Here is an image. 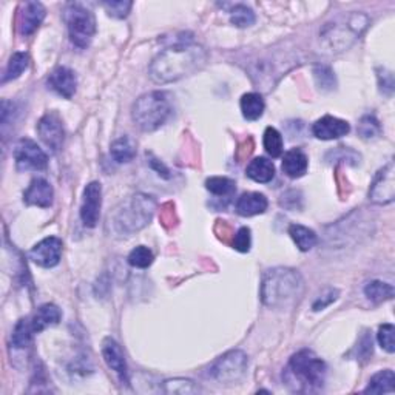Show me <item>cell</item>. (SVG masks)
<instances>
[{
  "mask_svg": "<svg viewBox=\"0 0 395 395\" xmlns=\"http://www.w3.org/2000/svg\"><path fill=\"white\" fill-rule=\"evenodd\" d=\"M172 115V104L166 93L152 91L136 99L131 110L135 124L142 131H155L166 124Z\"/></svg>",
  "mask_w": 395,
  "mask_h": 395,
  "instance_id": "8992f818",
  "label": "cell"
},
{
  "mask_svg": "<svg viewBox=\"0 0 395 395\" xmlns=\"http://www.w3.org/2000/svg\"><path fill=\"white\" fill-rule=\"evenodd\" d=\"M14 159L19 170H43L48 166L45 152L28 137H22L16 144Z\"/></svg>",
  "mask_w": 395,
  "mask_h": 395,
  "instance_id": "9c48e42d",
  "label": "cell"
},
{
  "mask_svg": "<svg viewBox=\"0 0 395 395\" xmlns=\"http://www.w3.org/2000/svg\"><path fill=\"white\" fill-rule=\"evenodd\" d=\"M359 135L363 139H375L381 135L380 122L375 116H363L359 122Z\"/></svg>",
  "mask_w": 395,
  "mask_h": 395,
  "instance_id": "e575fe53",
  "label": "cell"
},
{
  "mask_svg": "<svg viewBox=\"0 0 395 395\" xmlns=\"http://www.w3.org/2000/svg\"><path fill=\"white\" fill-rule=\"evenodd\" d=\"M262 142H264L266 152L271 155L272 158H278V156L283 155V136H281L277 128L267 127L264 131V137H262Z\"/></svg>",
  "mask_w": 395,
  "mask_h": 395,
  "instance_id": "4dcf8cb0",
  "label": "cell"
},
{
  "mask_svg": "<svg viewBox=\"0 0 395 395\" xmlns=\"http://www.w3.org/2000/svg\"><path fill=\"white\" fill-rule=\"evenodd\" d=\"M47 84L49 89H52L54 93H58L59 96L65 98V99H71L74 96V93H76L78 79L71 68L58 67L48 76Z\"/></svg>",
  "mask_w": 395,
  "mask_h": 395,
  "instance_id": "5bb4252c",
  "label": "cell"
},
{
  "mask_svg": "<svg viewBox=\"0 0 395 395\" xmlns=\"http://www.w3.org/2000/svg\"><path fill=\"white\" fill-rule=\"evenodd\" d=\"M110 153L116 162H121V164L122 162H130L136 155L135 142L128 136H121L111 144Z\"/></svg>",
  "mask_w": 395,
  "mask_h": 395,
  "instance_id": "4316f807",
  "label": "cell"
},
{
  "mask_svg": "<svg viewBox=\"0 0 395 395\" xmlns=\"http://www.w3.org/2000/svg\"><path fill=\"white\" fill-rule=\"evenodd\" d=\"M45 6L41 2H27L23 3L21 14H19V33L22 36H31L39 28L43 19H45Z\"/></svg>",
  "mask_w": 395,
  "mask_h": 395,
  "instance_id": "2e32d148",
  "label": "cell"
},
{
  "mask_svg": "<svg viewBox=\"0 0 395 395\" xmlns=\"http://www.w3.org/2000/svg\"><path fill=\"white\" fill-rule=\"evenodd\" d=\"M252 246V235H250V229L241 227L234 236V249L241 253H247Z\"/></svg>",
  "mask_w": 395,
  "mask_h": 395,
  "instance_id": "f35d334b",
  "label": "cell"
},
{
  "mask_svg": "<svg viewBox=\"0 0 395 395\" xmlns=\"http://www.w3.org/2000/svg\"><path fill=\"white\" fill-rule=\"evenodd\" d=\"M102 6L109 12V16L115 19H124L128 16L133 3L127 2V0H111V2H102Z\"/></svg>",
  "mask_w": 395,
  "mask_h": 395,
  "instance_id": "8d00e7d4",
  "label": "cell"
},
{
  "mask_svg": "<svg viewBox=\"0 0 395 395\" xmlns=\"http://www.w3.org/2000/svg\"><path fill=\"white\" fill-rule=\"evenodd\" d=\"M359 357L360 359H365V360H369V357L372 355V338L369 337V335H363L361 338V341L359 343Z\"/></svg>",
  "mask_w": 395,
  "mask_h": 395,
  "instance_id": "b9f144b4",
  "label": "cell"
},
{
  "mask_svg": "<svg viewBox=\"0 0 395 395\" xmlns=\"http://www.w3.org/2000/svg\"><path fill=\"white\" fill-rule=\"evenodd\" d=\"M28 64H30V56L27 53L19 52L12 54L8 62V67H6V71L3 74V82L17 79L25 70H27Z\"/></svg>",
  "mask_w": 395,
  "mask_h": 395,
  "instance_id": "f1b7e54d",
  "label": "cell"
},
{
  "mask_svg": "<svg viewBox=\"0 0 395 395\" xmlns=\"http://www.w3.org/2000/svg\"><path fill=\"white\" fill-rule=\"evenodd\" d=\"M156 210V199L137 193L122 201L109 216V229L116 238H130L150 224Z\"/></svg>",
  "mask_w": 395,
  "mask_h": 395,
  "instance_id": "7a4b0ae2",
  "label": "cell"
},
{
  "mask_svg": "<svg viewBox=\"0 0 395 395\" xmlns=\"http://www.w3.org/2000/svg\"><path fill=\"white\" fill-rule=\"evenodd\" d=\"M230 22L240 28H247L255 23V12L246 5H235L230 11Z\"/></svg>",
  "mask_w": 395,
  "mask_h": 395,
  "instance_id": "1f68e13d",
  "label": "cell"
},
{
  "mask_svg": "<svg viewBox=\"0 0 395 395\" xmlns=\"http://www.w3.org/2000/svg\"><path fill=\"white\" fill-rule=\"evenodd\" d=\"M65 21L70 39L79 48H87L96 33L95 14L82 3H68L65 8Z\"/></svg>",
  "mask_w": 395,
  "mask_h": 395,
  "instance_id": "52a82bcc",
  "label": "cell"
},
{
  "mask_svg": "<svg viewBox=\"0 0 395 395\" xmlns=\"http://www.w3.org/2000/svg\"><path fill=\"white\" fill-rule=\"evenodd\" d=\"M365 295L372 301V303H383L386 300H391L394 297V287L385 281L374 280L368 283L365 287Z\"/></svg>",
  "mask_w": 395,
  "mask_h": 395,
  "instance_id": "83f0119b",
  "label": "cell"
},
{
  "mask_svg": "<svg viewBox=\"0 0 395 395\" xmlns=\"http://www.w3.org/2000/svg\"><path fill=\"white\" fill-rule=\"evenodd\" d=\"M303 287V278L295 269L275 267L262 277L261 300L271 309H287L300 300Z\"/></svg>",
  "mask_w": 395,
  "mask_h": 395,
  "instance_id": "3957f363",
  "label": "cell"
},
{
  "mask_svg": "<svg viewBox=\"0 0 395 395\" xmlns=\"http://www.w3.org/2000/svg\"><path fill=\"white\" fill-rule=\"evenodd\" d=\"M395 391V374L391 369L380 371L369 380V385L365 390L366 394H387Z\"/></svg>",
  "mask_w": 395,
  "mask_h": 395,
  "instance_id": "484cf974",
  "label": "cell"
},
{
  "mask_svg": "<svg viewBox=\"0 0 395 395\" xmlns=\"http://www.w3.org/2000/svg\"><path fill=\"white\" fill-rule=\"evenodd\" d=\"M326 371V363L315 352L303 349L292 357L286 369L287 385L297 392H315L324 385Z\"/></svg>",
  "mask_w": 395,
  "mask_h": 395,
  "instance_id": "277c9868",
  "label": "cell"
},
{
  "mask_svg": "<svg viewBox=\"0 0 395 395\" xmlns=\"http://www.w3.org/2000/svg\"><path fill=\"white\" fill-rule=\"evenodd\" d=\"M313 76H315L317 84L321 87L323 90H332L335 87L334 71H332L329 67H315Z\"/></svg>",
  "mask_w": 395,
  "mask_h": 395,
  "instance_id": "74e56055",
  "label": "cell"
},
{
  "mask_svg": "<svg viewBox=\"0 0 395 395\" xmlns=\"http://www.w3.org/2000/svg\"><path fill=\"white\" fill-rule=\"evenodd\" d=\"M246 174L250 179H253L255 183H271L275 178V166L272 161L266 158H255L253 161H250V164L247 166Z\"/></svg>",
  "mask_w": 395,
  "mask_h": 395,
  "instance_id": "7402d4cb",
  "label": "cell"
},
{
  "mask_svg": "<svg viewBox=\"0 0 395 395\" xmlns=\"http://www.w3.org/2000/svg\"><path fill=\"white\" fill-rule=\"evenodd\" d=\"M337 297H338V291L328 289L323 293V295H319V298L315 301V303H313L312 309L315 311V312L321 311V309H324V307H328L330 303H334V301L337 300Z\"/></svg>",
  "mask_w": 395,
  "mask_h": 395,
  "instance_id": "60d3db41",
  "label": "cell"
},
{
  "mask_svg": "<svg viewBox=\"0 0 395 395\" xmlns=\"http://www.w3.org/2000/svg\"><path fill=\"white\" fill-rule=\"evenodd\" d=\"M350 131V125L334 116H323L312 125V133L321 141H332L346 136Z\"/></svg>",
  "mask_w": 395,
  "mask_h": 395,
  "instance_id": "9a60e30c",
  "label": "cell"
},
{
  "mask_svg": "<svg viewBox=\"0 0 395 395\" xmlns=\"http://www.w3.org/2000/svg\"><path fill=\"white\" fill-rule=\"evenodd\" d=\"M36 334L33 328V321L31 318H22L21 321L16 324L14 330L11 335V346L16 349H25L30 346L33 335Z\"/></svg>",
  "mask_w": 395,
  "mask_h": 395,
  "instance_id": "d4e9b609",
  "label": "cell"
},
{
  "mask_svg": "<svg viewBox=\"0 0 395 395\" xmlns=\"http://www.w3.org/2000/svg\"><path fill=\"white\" fill-rule=\"evenodd\" d=\"M150 166H152V168H155V170L158 172V173L161 174V177L170 178V174H168V168H167L164 164H162L161 161L152 158V159H150Z\"/></svg>",
  "mask_w": 395,
  "mask_h": 395,
  "instance_id": "7bdbcfd3",
  "label": "cell"
},
{
  "mask_svg": "<svg viewBox=\"0 0 395 395\" xmlns=\"http://www.w3.org/2000/svg\"><path fill=\"white\" fill-rule=\"evenodd\" d=\"M289 235L293 240V242L297 244V247L301 252H309L311 249L317 246L318 236L315 232L309 227H304V225L300 224H292L289 227Z\"/></svg>",
  "mask_w": 395,
  "mask_h": 395,
  "instance_id": "603a6c76",
  "label": "cell"
},
{
  "mask_svg": "<svg viewBox=\"0 0 395 395\" xmlns=\"http://www.w3.org/2000/svg\"><path fill=\"white\" fill-rule=\"evenodd\" d=\"M369 25L368 16L361 12H350L348 16L335 19L334 22L326 23L321 31V41L330 53H338L346 49L359 39Z\"/></svg>",
  "mask_w": 395,
  "mask_h": 395,
  "instance_id": "5b68a950",
  "label": "cell"
},
{
  "mask_svg": "<svg viewBox=\"0 0 395 395\" xmlns=\"http://www.w3.org/2000/svg\"><path fill=\"white\" fill-rule=\"evenodd\" d=\"M100 205H102V187L98 181H93L85 187L80 205V219L85 227H95L98 224Z\"/></svg>",
  "mask_w": 395,
  "mask_h": 395,
  "instance_id": "7c38bea8",
  "label": "cell"
},
{
  "mask_svg": "<svg viewBox=\"0 0 395 395\" xmlns=\"http://www.w3.org/2000/svg\"><path fill=\"white\" fill-rule=\"evenodd\" d=\"M209 54L205 48L193 42L181 41L161 52L150 64V78L156 84H168L199 71Z\"/></svg>",
  "mask_w": 395,
  "mask_h": 395,
  "instance_id": "6da1fadb",
  "label": "cell"
},
{
  "mask_svg": "<svg viewBox=\"0 0 395 395\" xmlns=\"http://www.w3.org/2000/svg\"><path fill=\"white\" fill-rule=\"evenodd\" d=\"M37 133L53 153H58L64 144V127H62V119L58 113L49 111L45 116H42L37 124Z\"/></svg>",
  "mask_w": 395,
  "mask_h": 395,
  "instance_id": "8fae6325",
  "label": "cell"
},
{
  "mask_svg": "<svg viewBox=\"0 0 395 395\" xmlns=\"http://www.w3.org/2000/svg\"><path fill=\"white\" fill-rule=\"evenodd\" d=\"M247 363V355L242 350H230L213 363L207 375L221 385H234L246 375Z\"/></svg>",
  "mask_w": 395,
  "mask_h": 395,
  "instance_id": "ba28073f",
  "label": "cell"
},
{
  "mask_svg": "<svg viewBox=\"0 0 395 395\" xmlns=\"http://www.w3.org/2000/svg\"><path fill=\"white\" fill-rule=\"evenodd\" d=\"M54 192L52 184L47 179L34 178L31 181L28 189L23 193V201L28 205H37L42 209H48L53 204Z\"/></svg>",
  "mask_w": 395,
  "mask_h": 395,
  "instance_id": "ac0fdd59",
  "label": "cell"
},
{
  "mask_svg": "<svg viewBox=\"0 0 395 395\" xmlns=\"http://www.w3.org/2000/svg\"><path fill=\"white\" fill-rule=\"evenodd\" d=\"M205 189L216 196H227L235 192L236 184L234 179L224 177H213L205 181Z\"/></svg>",
  "mask_w": 395,
  "mask_h": 395,
  "instance_id": "f546056e",
  "label": "cell"
},
{
  "mask_svg": "<svg viewBox=\"0 0 395 395\" xmlns=\"http://www.w3.org/2000/svg\"><path fill=\"white\" fill-rule=\"evenodd\" d=\"M266 104L260 93H247L241 98V111L247 121H256L264 113Z\"/></svg>",
  "mask_w": 395,
  "mask_h": 395,
  "instance_id": "cb8c5ba5",
  "label": "cell"
},
{
  "mask_svg": "<svg viewBox=\"0 0 395 395\" xmlns=\"http://www.w3.org/2000/svg\"><path fill=\"white\" fill-rule=\"evenodd\" d=\"M377 338H379L380 346L383 348L386 352H390V354L395 352V328L392 324L390 323L381 324Z\"/></svg>",
  "mask_w": 395,
  "mask_h": 395,
  "instance_id": "d590c367",
  "label": "cell"
},
{
  "mask_svg": "<svg viewBox=\"0 0 395 395\" xmlns=\"http://www.w3.org/2000/svg\"><path fill=\"white\" fill-rule=\"evenodd\" d=\"M267 198L258 192H249L242 193V195L236 201V213L241 216H255L261 215L267 210Z\"/></svg>",
  "mask_w": 395,
  "mask_h": 395,
  "instance_id": "d6986e66",
  "label": "cell"
},
{
  "mask_svg": "<svg viewBox=\"0 0 395 395\" xmlns=\"http://www.w3.org/2000/svg\"><path fill=\"white\" fill-rule=\"evenodd\" d=\"M379 84H380L381 93L391 96L394 93V74L390 70H386V68H380L379 70Z\"/></svg>",
  "mask_w": 395,
  "mask_h": 395,
  "instance_id": "ab89813d",
  "label": "cell"
},
{
  "mask_svg": "<svg viewBox=\"0 0 395 395\" xmlns=\"http://www.w3.org/2000/svg\"><path fill=\"white\" fill-rule=\"evenodd\" d=\"M60 317H62V313L58 306H54V304L41 306L39 309H37V312L34 313V317L31 318L34 332L36 334H39V332L49 328V326H56L60 321Z\"/></svg>",
  "mask_w": 395,
  "mask_h": 395,
  "instance_id": "44dd1931",
  "label": "cell"
},
{
  "mask_svg": "<svg viewBox=\"0 0 395 395\" xmlns=\"http://www.w3.org/2000/svg\"><path fill=\"white\" fill-rule=\"evenodd\" d=\"M62 255V241L56 236H49L37 242L36 246L31 249L30 258L33 260L37 266L41 267H54L59 264Z\"/></svg>",
  "mask_w": 395,
  "mask_h": 395,
  "instance_id": "4fadbf2b",
  "label": "cell"
},
{
  "mask_svg": "<svg viewBox=\"0 0 395 395\" xmlns=\"http://www.w3.org/2000/svg\"><path fill=\"white\" fill-rule=\"evenodd\" d=\"M307 166H309V161H307V156L300 148H292L284 155L283 164L281 168L287 174V177L292 179L301 178L307 172Z\"/></svg>",
  "mask_w": 395,
  "mask_h": 395,
  "instance_id": "ffe728a7",
  "label": "cell"
},
{
  "mask_svg": "<svg viewBox=\"0 0 395 395\" xmlns=\"http://www.w3.org/2000/svg\"><path fill=\"white\" fill-rule=\"evenodd\" d=\"M153 253L152 250L146 246H137L128 255V264L136 269H147L152 266Z\"/></svg>",
  "mask_w": 395,
  "mask_h": 395,
  "instance_id": "d6a6232c",
  "label": "cell"
},
{
  "mask_svg": "<svg viewBox=\"0 0 395 395\" xmlns=\"http://www.w3.org/2000/svg\"><path fill=\"white\" fill-rule=\"evenodd\" d=\"M395 198V167L394 162L390 161L387 164L379 170L371 184L369 190V199L374 204L385 205L392 203Z\"/></svg>",
  "mask_w": 395,
  "mask_h": 395,
  "instance_id": "30bf717a",
  "label": "cell"
},
{
  "mask_svg": "<svg viewBox=\"0 0 395 395\" xmlns=\"http://www.w3.org/2000/svg\"><path fill=\"white\" fill-rule=\"evenodd\" d=\"M102 357L106 366L117 374L122 383H128V369L124 359V352L121 346L110 337L102 341Z\"/></svg>",
  "mask_w": 395,
  "mask_h": 395,
  "instance_id": "e0dca14e",
  "label": "cell"
},
{
  "mask_svg": "<svg viewBox=\"0 0 395 395\" xmlns=\"http://www.w3.org/2000/svg\"><path fill=\"white\" fill-rule=\"evenodd\" d=\"M164 392L166 394H196L199 392L198 385H195V381L185 380V379H174V380H167L164 383Z\"/></svg>",
  "mask_w": 395,
  "mask_h": 395,
  "instance_id": "836d02e7",
  "label": "cell"
}]
</instances>
